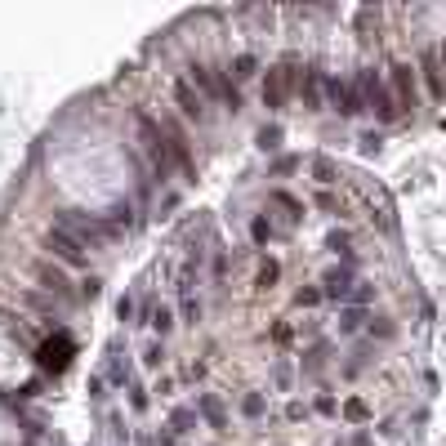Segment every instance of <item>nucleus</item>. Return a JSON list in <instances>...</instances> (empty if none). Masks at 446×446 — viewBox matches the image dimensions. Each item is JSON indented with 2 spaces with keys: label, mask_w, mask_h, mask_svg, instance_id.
Returning a JSON list of instances; mask_svg holds the SVG:
<instances>
[{
  "label": "nucleus",
  "mask_w": 446,
  "mask_h": 446,
  "mask_svg": "<svg viewBox=\"0 0 446 446\" xmlns=\"http://www.w3.org/2000/svg\"><path fill=\"white\" fill-rule=\"evenodd\" d=\"M357 85H361V98H366V107L375 112L379 125H393V121L402 117L398 98H393V90H388V80H384V72H379V68H361L357 72Z\"/></svg>",
  "instance_id": "f257e3e1"
},
{
  "label": "nucleus",
  "mask_w": 446,
  "mask_h": 446,
  "mask_svg": "<svg viewBox=\"0 0 446 446\" xmlns=\"http://www.w3.org/2000/svg\"><path fill=\"white\" fill-rule=\"evenodd\" d=\"M134 121H139V139H143V152H147V161H152L156 179L165 184V179H170V170H174V161H170V139H165L161 121H152L147 112H139Z\"/></svg>",
  "instance_id": "f03ea898"
},
{
  "label": "nucleus",
  "mask_w": 446,
  "mask_h": 446,
  "mask_svg": "<svg viewBox=\"0 0 446 446\" xmlns=\"http://www.w3.org/2000/svg\"><path fill=\"white\" fill-rule=\"evenodd\" d=\"M68 233L80 241V245H90V250H98V245H107L112 241V228L103 214H85V210H63V219H58Z\"/></svg>",
  "instance_id": "7ed1b4c3"
},
{
  "label": "nucleus",
  "mask_w": 446,
  "mask_h": 446,
  "mask_svg": "<svg viewBox=\"0 0 446 446\" xmlns=\"http://www.w3.org/2000/svg\"><path fill=\"white\" fill-rule=\"evenodd\" d=\"M415 76H420V72L410 68L406 58H393V63H388V90H393V98H398L402 117L420 107V85H415Z\"/></svg>",
  "instance_id": "20e7f679"
},
{
  "label": "nucleus",
  "mask_w": 446,
  "mask_h": 446,
  "mask_svg": "<svg viewBox=\"0 0 446 446\" xmlns=\"http://www.w3.org/2000/svg\"><path fill=\"white\" fill-rule=\"evenodd\" d=\"M45 250L54 255V259L63 263V268H85V263H90L85 245H80V241H76V237H72V233H68L63 223H54V228L45 233Z\"/></svg>",
  "instance_id": "39448f33"
},
{
  "label": "nucleus",
  "mask_w": 446,
  "mask_h": 446,
  "mask_svg": "<svg viewBox=\"0 0 446 446\" xmlns=\"http://www.w3.org/2000/svg\"><path fill=\"white\" fill-rule=\"evenodd\" d=\"M174 103H179V112H184L192 125H210V103H206V94L196 90L188 76H174Z\"/></svg>",
  "instance_id": "423d86ee"
},
{
  "label": "nucleus",
  "mask_w": 446,
  "mask_h": 446,
  "mask_svg": "<svg viewBox=\"0 0 446 446\" xmlns=\"http://www.w3.org/2000/svg\"><path fill=\"white\" fill-rule=\"evenodd\" d=\"M326 98H330V107H335L339 117H357V112L366 107L361 85H353V80H339V76H326Z\"/></svg>",
  "instance_id": "0eeeda50"
},
{
  "label": "nucleus",
  "mask_w": 446,
  "mask_h": 446,
  "mask_svg": "<svg viewBox=\"0 0 446 446\" xmlns=\"http://www.w3.org/2000/svg\"><path fill=\"white\" fill-rule=\"evenodd\" d=\"M72 339H68V330H58L54 339H45L41 349H36V361H41V371H49V375H63L68 371V361H72Z\"/></svg>",
  "instance_id": "6e6552de"
},
{
  "label": "nucleus",
  "mask_w": 446,
  "mask_h": 446,
  "mask_svg": "<svg viewBox=\"0 0 446 446\" xmlns=\"http://www.w3.org/2000/svg\"><path fill=\"white\" fill-rule=\"evenodd\" d=\"M322 90H326V68L312 58V63H304V80H299V103H304V112H322Z\"/></svg>",
  "instance_id": "1a4fd4ad"
},
{
  "label": "nucleus",
  "mask_w": 446,
  "mask_h": 446,
  "mask_svg": "<svg viewBox=\"0 0 446 446\" xmlns=\"http://www.w3.org/2000/svg\"><path fill=\"white\" fill-rule=\"evenodd\" d=\"M36 277H41L45 294H54L58 304H72V299H80V294L72 290V282H68V272H63V268H54V263H36Z\"/></svg>",
  "instance_id": "9d476101"
},
{
  "label": "nucleus",
  "mask_w": 446,
  "mask_h": 446,
  "mask_svg": "<svg viewBox=\"0 0 446 446\" xmlns=\"http://www.w3.org/2000/svg\"><path fill=\"white\" fill-rule=\"evenodd\" d=\"M420 76H424V85H428V98L433 103H442L446 98V80H442V58H437V49H424L420 54V68H415Z\"/></svg>",
  "instance_id": "9b49d317"
},
{
  "label": "nucleus",
  "mask_w": 446,
  "mask_h": 446,
  "mask_svg": "<svg viewBox=\"0 0 446 446\" xmlns=\"http://www.w3.org/2000/svg\"><path fill=\"white\" fill-rule=\"evenodd\" d=\"M353 272L349 268H330L326 277H322V294L326 299H353Z\"/></svg>",
  "instance_id": "f8f14e48"
},
{
  "label": "nucleus",
  "mask_w": 446,
  "mask_h": 446,
  "mask_svg": "<svg viewBox=\"0 0 446 446\" xmlns=\"http://www.w3.org/2000/svg\"><path fill=\"white\" fill-rule=\"evenodd\" d=\"M286 85H282V72H277V68H268V72H263V107H268V112H282L286 107Z\"/></svg>",
  "instance_id": "ddd939ff"
},
{
  "label": "nucleus",
  "mask_w": 446,
  "mask_h": 446,
  "mask_svg": "<svg viewBox=\"0 0 446 446\" xmlns=\"http://www.w3.org/2000/svg\"><path fill=\"white\" fill-rule=\"evenodd\" d=\"M196 415H201L210 428H228V410H223V402L214 398V393H201V398H196Z\"/></svg>",
  "instance_id": "4468645a"
},
{
  "label": "nucleus",
  "mask_w": 446,
  "mask_h": 446,
  "mask_svg": "<svg viewBox=\"0 0 446 446\" xmlns=\"http://www.w3.org/2000/svg\"><path fill=\"white\" fill-rule=\"evenodd\" d=\"M379 18H384V14H379V9H371V5H366V9H357V14H353L357 36H361V41H375V36H379Z\"/></svg>",
  "instance_id": "2eb2a0df"
},
{
  "label": "nucleus",
  "mask_w": 446,
  "mask_h": 446,
  "mask_svg": "<svg viewBox=\"0 0 446 446\" xmlns=\"http://www.w3.org/2000/svg\"><path fill=\"white\" fill-rule=\"evenodd\" d=\"M259 72V58L255 54H237L233 63H228V76H233V80H250Z\"/></svg>",
  "instance_id": "dca6fc26"
},
{
  "label": "nucleus",
  "mask_w": 446,
  "mask_h": 446,
  "mask_svg": "<svg viewBox=\"0 0 446 446\" xmlns=\"http://www.w3.org/2000/svg\"><path fill=\"white\" fill-rule=\"evenodd\" d=\"M170 428H174V433H192V428H196V410L192 406H174L170 410Z\"/></svg>",
  "instance_id": "f3484780"
},
{
  "label": "nucleus",
  "mask_w": 446,
  "mask_h": 446,
  "mask_svg": "<svg viewBox=\"0 0 446 446\" xmlns=\"http://www.w3.org/2000/svg\"><path fill=\"white\" fill-rule=\"evenodd\" d=\"M361 322H366V312H361V308H344L339 312V330H344V335H357V330H361Z\"/></svg>",
  "instance_id": "a211bd4d"
},
{
  "label": "nucleus",
  "mask_w": 446,
  "mask_h": 446,
  "mask_svg": "<svg viewBox=\"0 0 446 446\" xmlns=\"http://www.w3.org/2000/svg\"><path fill=\"white\" fill-rule=\"evenodd\" d=\"M272 206H282L290 223H299V219H304V206H299V201H294V196H290V192H272Z\"/></svg>",
  "instance_id": "6ab92c4d"
},
{
  "label": "nucleus",
  "mask_w": 446,
  "mask_h": 446,
  "mask_svg": "<svg viewBox=\"0 0 446 446\" xmlns=\"http://www.w3.org/2000/svg\"><path fill=\"white\" fill-rule=\"evenodd\" d=\"M272 237H277V233H272V223L263 219V214H255V219H250V241H255V245H268Z\"/></svg>",
  "instance_id": "aec40b11"
},
{
  "label": "nucleus",
  "mask_w": 446,
  "mask_h": 446,
  "mask_svg": "<svg viewBox=\"0 0 446 446\" xmlns=\"http://www.w3.org/2000/svg\"><path fill=\"white\" fill-rule=\"evenodd\" d=\"M312 179H317V184H335V161H330V156H317V161H312Z\"/></svg>",
  "instance_id": "412c9836"
},
{
  "label": "nucleus",
  "mask_w": 446,
  "mask_h": 446,
  "mask_svg": "<svg viewBox=\"0 0 446 446\" xmlns=\"http://www.w3.org/2000/svg\"><path fill=\"white\" fill-rule=\"evenodd\" d=\"M263 410H268V402H263L259 393H245V398H241V415H245V420H259Z\"/></svg>",
  "instance_id": "4be33fe9"
},
{
  "label": "nucleus",
  "mask_w": 446,
  "mask_h": 446,
  "mask_svg": "<svg viewBox=\"0 0 446 446\" xmlns=\"http://www.w3.org/2000/svg\"><path fill=\"white\" fill-rule=\"evenodd\" d=\"M152 330L165 339V335L174 330V312H170V308H152Z\"/></svg>",
  "instance_id": "5701e85b"
},
{
  "label": "nucleus",
  "mask_w": 446,
  "mask_h": 446,
  "mask_svg": "<svg viewBox=\"0 0 446 446\" xmlns=\"http://www.w3.org/2000/svg\"><path fill=\"white\" fill-rule=\"evenodd\" d=\"M344 415H349L353 424H361V420H371V406L361 398H349V402H344Z\"/></svg>",
  "instance_id": "b1692460"
},
{
  "label": "nucleus",
  "mask_w": 446,
  "mask_h": 446,
  "mask_svg": "<svg viewBox=\"0 0 446 446\" xmlns=\"http://www.w3.org/2000/svg\"><path fill=\"white\" fill-rule=\"evenodd\" d=\"M259 147H263V152H277V147H282V129H277V125H263V129H259Z\"/></svg>",
  "instance_id": "393cba45"
},
{
  "label": "nucleus",
  "mask_w": 446,
  "mask_h": 446,
  "mask_svg": "<svg viewBox=\"0 0 446 446\" xmlns=\"http://www.w3.org/2000/svg\"><path fill=\"white\" fill-rule=\"evenodd\" d=\"M107 375H112V384H125V379H129V366H125V361H121V353H117V349H112V361H107Z\"/></svg>",
  "instance_id": "a878e982"
},
{
  "label": "nucleus",
  "mask_w": 446,
  "mask_h": 446,
  "mask_svg": "<svg viewBox=\"0 0 446 446\" xmlns=\"http://www.w3.org/2000/svg\"><path fill=\"white\" fill-rule=\"evenodd\" d=\"M179 312H184V322H196V317H201V299H192V294H179Z\"/></svg>",
  "instance_id": "bb28decb"
},
{
  "label": "nucleus",
  "mask_w": 446,
  "mask_h": 446,
  "mask_svg": "<svg viewBox=\"0 0 446 446\" xmlns=\"http://www.w3.org/2000/svg\"><path fill=\"white\" fill-rule=\"evenodd\" d=\"M294 299H299V308H317L326 294H322V286H304L299 294H294Z\"/></svg>",
  "instance_id": "cd10ccee"
},
{
  "label": "nucleus",
  "mask_w": 446,
  "mask_h": 446,
  "mask_svg": "<svg viewBox=\"0 0 446 446\" xmlns=\"http://www.w3.org/2000/svg\"><path fill=\"white\" fill-rule=\"evenodd\" d=\"M277 277H282V263H277V259H263V268H259V286H272Z\"/></svg>",
  "instance_id": "c85d7f7f"
},
{
  "label": "nucleus",
  "mask_w": 446,
  "mask_h": 446,
  "mask_svg": "<svg viewBox=\"0 0 446 446\" xmlns=\"http://www.w3.org/2000/svg\"><path fill=\"white\" fill-rule=\"evenodd\" d=\"M371 335H375V339H393V335H398V326H393L388 317H375V322H371Z\"/></svg>",
  "instance_id": "c756f323"
},
{
  "label": "nucleus",
  "mask_w": 446,
  "mask_h": 446,
  "mask_svg": "<svg viewBox=\"0 0 446 446\" xmlns=\"http://www.w3.org/2000/svg\"><path fill=\"white\" fill-rule=\"evenodd\" d=\"M98 294H103V277H85L80 282V299H98Z\"/></svg>",
  "instance_id": "7c9ffc66"
},
{
  "label": "nucleus",
  "mask_w": 446,
  "mask_h": 446,
  "mask_svg": "<svg viewBox=\"0 0 446 446\" xmlns=\"http://www.w3.org/2000/svg\"><path fill=\"white\" fill-rule=\"evenodd\" d=\"M322 357H326V344L308 349V353H304V371H322Z\"/></svg>",
  "instance_id": "2f4dec72"
},
{
  "label": "nucleus",
  "mask_w": 446,
  "mask_h": 446,
  "mask_svg": "<svg viewBox=\"0 0 446 446\" xmlns=\"http://www.w3.org/2000/svg\"><path fill=\"white\" fill-rule=\"evenodd\" d=\"M143 361H147V366H161V361H165V344H147V349H143Z\"/></svg>",
  "instance_id": "473e14b6"
},
{
  "label": "nucleus",
  "mask_w": 446,
  "mask_h": 446,
  "mask_svg": "<svg viewBox=\"0 0 446 446\" xmlns=\"http://www.w3.org/2000/svg\"><path fill=\"white\" fill-rule=\"evenodd\" d=\"M129 406H134V410H147V388H143V384H129Z\"/></svg>",
  "instance_id": "72a5a7b5"
},
{
  "label": "nucleus",
  "mask_w": 446,
  "mask_h": 446,
  "mask_svg": "<svg viewBox=\"0 0 446 446\" xmlns=\"http://www.w3.org/2000/svg\"><path fill=\"white\" fill-rule=\"evenodd\" d=\"M272 384L277 388H290V366H286V361H277V366H272Z\"/></svg>",
  "instance_id": "f704fd0d"
},
{
  "label": "nucleus",
  "mask_w": 446,
  "mask_h": 446,
  "mask_svg": "<svg viewBox=\"0 0 446 446\" xmlns=\"http://www.w3.org/2000/svg\"><path fill=\"white\" fill-rule=\"evenodd\" d=\"M349 241H353L349 233H330V237H326V245H330L335 255H339V250H349Z\"/></svg>",
  "instance_id": "c9c22d12"
},
{
  "label": "nucleus",
  "mask_w": 446,
  "mask_h": 446,
  "mask_svg": "<svg viewBox=\"0 0 446 446\" xmlns=\"http://www.w3.org/2000/svg\"><path fill=\"white\" fill-rule=\"evenodd\" d=\"M117 317H121V322H129V317H134V299H129V294L117 304Z\"/></svg>",
  "instance_id": "e433bc0d"
},
{
  "label": "nucleus",
  "mask_w": 446,
  "mask_h": 446,
  "mask_svg": "<svg viewBox=\"0 0 446 446\" xmlns=\"http://www.w3.org/2000/svg\"><path fill=\"white\" fill-rule=\"evenodd\" d=\"M272 339H277V344H290V339H294V330L282 322V326H272Z\"/></svg>",
  "instance_id": "4c0bfd02"
},
{
  "label": "nucleus",
  "mask_w": 446,
  "mask_h": 446,
  "mask_svg": "<svg viewBox=\"0 0 446 446\" xmlns=\"http://www.w3.org/2000/svg\"><path fill=\"white\" fill-rule=\"evenodd\" d=\"M379 143H384L379 134H361V152H379Z\"/></svg>",
  "instance_id": "58836bf2"
},
{
  "label": "nucleus",
  "mask_w": 446,
  "mask_h": 446,
  "mask_svg": "<svg viewBox=\"0 0 446 446\" xmlns=\"http://www.w3.org/2000/svg\"><path fill=\"white\" fill-rule=\"evenodd\" d=\"M317 410H322V415H335V398H330V393H322V398H317Z\"/></svg>",
  "instance_id": "ea45409f"
},
{
  "label": "nucleus",
  "mask_w": 446,
  "mask_h": 446,
  "mask_svg": "<svg viewBox=\"0 0 446 446\" xmlns=\"http://www.w3.org/2000/svg\"><path fill=\"white\" fill-rule=\"evenodd\" d=\"M112 433H117V442H129V428L121 424V415H112Z\"/></svg>",
  "instance_id": "a19ab883"
},
{
  "label": "nucleus",
  "mask_w": 446,
  "mask_h": 446,
  "mask_svg": "<svg viewBox=\"0 0 446 446\" xmlns=\"http://www.w3.org/2000/svg\"><path fill=\"white\" fill-rule=\"evenodd\" d=\"M156 393H161V398H170V393H174V379L161 375V379H156Z\"/></svg>",
  "instance_id": "79ce46f5"
},
{
  "label": "nucleus",
  "mask_w": 446,
  "mask_h": 446,
  "mask_svg": "<svg viewBox=\"0 0 446 446\" xmlns=\"http://www.w3.org/2000/svg\"><path fill=\"white\" fill-rule=\"evenodd\" d=\"M294 165H299V161H294V156H282V161H277V165H272V170H277V174H290V170H294Z\"/></svg>",
  "instance_id": "37998d69"
},
{
  "label": "nucleus",
  "mask_w": 446,
  "mask_h": 446,
  "mask_svg": "<svg viewBox=\"0 0 446 446\" xmlns=\"http://www.w3.org/2000/svg\"><path fill=\"white\" fill-rule=\"evenodd\" d=\"M156 446H179V442H174V428H161V433H156Z\"/></svg>",
  "instance_id": "c03bdc74"
},
{
  "label": "nucleus",
  "mask_w": 446,
  "mask_h": 446,
  "mask_svg": "<svg viewBox=\"0 0 446 446\" xmlns=\"http://www.w3.org/2000/svg\"><path fill=\"white\" fill-rule=\"evenodd\" d=\"M90 398H94V402L103 398V375H94V379H90Z\"/></svg>",
  "instance_id": "a18cd8bd"
},
{
  "label": "nucleus",
  "mask_w": 446,
  "mask_h": 446,
  "mask_svg": "<svg viewBox=\"0 0 446 446\" xmlns=\"http://www.w3.org/2000/svg\"><path fill=\"white\" fill-rule=\"evenodd\" d=\"M353 446H371V437H366V433H357V437H353Z\"/></svg>",
  "instance_id": "49530a36"
},
{
  "label": "nucleus",
  "mask_w": 446,
  "mask_h": 446,
  "mask_svg": "<svg viewBox=\"0 0 446 446\" xmlns=\"http://www.w3.org/2000/svg\"><path fill=\"white\" fill-rule=\"evenodd\" d=\"M139 446H156V442H152V437H139Z\"/></svg>",
  "instance_id": "de8ad7c7"
}]
</instances>
